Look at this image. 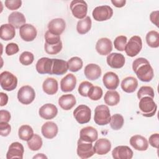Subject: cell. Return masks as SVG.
Instances as JSON below:
<instances>
[{
  "instance_id": "1",
  "label": "cell",
  "mask_w": 159,
  "mask_h": 159,
  "mask_svg": "<svg viewBox=\"0 0 159 159\" xmlns=\"http://www.w3.org/2000/svg\"><path fill=\"white\" fill-rule=\"evenodd\" d=\"M132 70L137 78L143 82H149L153 78V68L146 58L140 57L135 59L132 63Z\"/></svg>"
},
{
  "instance_id": "2",
  "label": "cell",
  "mask_w": 159,
  "mask_h": 159,
  "mask_svg": "<svg viewBox=\"0 0 159 159\" xmlns=\"http://www.w3.org/2000/svg\"><path fill=\"white\" fill-rule=\"evenodd\" d=\"M148 96H145L140 99L139 107L142 115L144 117H150L153 116L157 109V105L155 101Z\"/></svg>"
},
{
  "instance_id": "3",
  "label": "cell",
  "mask_w": 159,
  "mask_h": 159,
  "mask_svg": "<svg viewBox=\"0 0 159 159\" xmlns=\"http://www.w3.org/2000/svg\"><path fill=\"white\" fill-rule=\"evenodd\" d=\"M111 114L109 107L106 105H99L94 109V120L99 125H104L110 122Z\"/></svg>"
},
{
  "instance_id": "4",
  "label": "cell",
  "mask_w": 159,
  "mask_h": 159,
  "mask_svg": "<svg viewBox=\"0 0 159 159\" xmlns=\"http://www.w3.org/2000/svg\"><path fill=\"white\" fill-rule=\"evenodd\" d=\"M0 84L1 88L7 91L15 89L17 85V77L9 71H3L0 75Z\"/></svg>"
},
{
  "instance_id": "5",
  "label": "cell",
  "mask_w": 159,
  "mask_h": 159,
  "mask_svg": "<svg viewBox=\"0 0 159 159\" xmlns=\"http://www.w3.org/2000/svg\"><path fill=\"white\" fill-rule=\"evenodd\" d=\"M142 48V41L140 37L138 35L132 36L125 47V52L126 54L130 57H134L138 55Z\"/></svg>"
},
{
  "instance_id": "6",
  "label": "cell",
  "mask_w": 159,
  "mask_h": 159,
  "mask_svg": "<svg viewBox=\"0 0 159 159\" xmlns=\"http://www.w3.org/2000/svg\"><path fill=\"white\" fill-rule=\"evenodd\" d=\"M35 98L34 89L29 85L22 86L17 92V99L19 101L25 105L30 104Z\"/></svg>"
},
{
  "instance_id": "7",
  "label": "cell",
  "mask_w": 159,
  "mask_h": 159,
  "mask_svg": "<svg viewBox=\"0 0 159 159\" xmlns=\"http://www.w3.org/2000/svg\"><path fill=\"white\" fill-rule=\"evenodd\" d=\"M70 9L75 17L83 19L86 17L88 5L84 1L73 0L70 3Z\"/></svg>"
},
{
  "instance_id": "8",
  "label": "cell",
  "mask_w": 159,
  "mask_h": 159,
  "mask_svg": "<svg viewBox=\"0 0 159 159\" xmlns=\"http://www.w3.org/2000/svg\"><path fill=\"white\" fill-rule=\"evenodd\" d=\"M73 116L79 124H86L91 120V111L88 106L81 104L74 110Z\"/></svg>"
},
{
  "instance_id": "9",
  "label": "cell",
  "mask_w": 159,
  "mask_h": 159,
  "mask_svg": "<svg viewBox=\"0 0 159 159\" xmlns=\"http://www.w3.org/2000/svg\"><path fill=\"white\" fill-rule=\"evenodd\" d=\"M77 155L81 158H88L95 153L92 142H88L79 139L77 143Z\"/></svg>"
},
{
  "instance_id": "10",
  "label": "cell",
  "mask_w": 159,
  "mask_h": 159,
  "mask_svg": "<svg viewBox=\"0 0 159 159\" xmlns=\"http://www.w3.org/2000/svg\"><path fill=\"white\" fill-rule=\"evenodd\" d=\"M92 15L95 20L104 21L111 18L113 15V10L107 5L99 6L94 9Z\"/></svg>"
},
{
  "instance_id": "11",
  "label": "cell",
  "mask_w": 159,
  "mask_h": 159,
  "mask_svg": "<svg viewBox=\"0 0 159 159\" xmlns=\"http://www.w3.org/2000/svg\"><path fill=\"white\" fill-rule=\"evenodd\" d=\"M19 34L22 40L26 42L34 40L37 34L35 27L30 24H25L19 29Z\"/></svg>"
},
{
  "instance_id": "12",
  "label": "cell",
  "mask_w": 159,
  "mask_h": 159,
  "mask_svg": "<svg viewBox=\"0 0 159 159\" xmlns=\"http://www.w3.org/2000/svg\"><path fill=\"white\" fill-rule=\"evenodd\" d=\"M58 113V109L53 104L47 103L43 105L39 110V116L45 119L50 120L53 119Z\"/></svg>"
},
{
  "instance_id": "13",
  "label": "cell",
  "mask_w": 159,
  "mask_h": 159,
  "mask_svg": "<svg viewBox=\"0 0 159 159\" xmlns=\"http://www.w3.org/2000/svg\"><path fill=\"white\" fill-rule=\"evenodd\" d=\"M24 152V148L23 145L18 142H15L12 143L9 147V149L6 154V158L7 159H22Z\"/></svg>"
},
{
  "instance_id": "14",
  "label": "cell",
  "mask_w": 159,
  "mask_h": 159,
  "mask_svg": "<svg viewBox=\"0 0 159 159\" xmlns=\"http://www.w3.org/2000/svg\"><path fill=\"white\" fill-rule=\"evenodd\" d=\"M96 50L101 55H109L112 50V44L111 40L108 38L99 39L96 44Z\"/></svg>"
},
{
  "instance_id": "15",
  "label": "cell",
  "mask_w": 159,
  "mask_h": 159,
  "mask_svg": "<svg viewBox=\"0 0 159 159\" xmlns=\"http://www.w3.org/2000/svg\"><path fill=\"white\" fill-rule=\"evenodd\" d=\"M133 154V151L126 145L117 146L112 152V155L114 159H130Z\"/></svg>"
},
{
  "instance_id": "16",
  "label": "cell",
  "mask_w": 159,
  "mask_h": 159,
  "mask_svg": "<svg viewBox=\"0 0 159 159\" xmlns=\"http://www.w3.org/2000/svg\"><path fill=\"white\" fill-rule=\"evenodd\" d=\"M98 138L97 130L91 126H87L81 129L80 132V139L83 141L93 142Z\"/></svg>"
},
{
  "instance_id": "17",
  "label": "cell",
  "mask_w": 159,
  "mask_h": 159,
  "mask_svg": "<svg viewBox=\"0 0 159 159\" xmlns=\"http://www.w3.org/2000/svg\"><path fill=\"white\" fill-rule=\"evenodd\" d=\"M66 27V22L61 18H56L51 20L48 24V31L51 33L60 35Z\"/></svg>"
},
{
  "instance_id": "18",
  "label": "cell",
  "mask_w": 159,
  "mask_h": 159,
  "mask_svg": "<svg viewBox=\"0 0 159 159\" xmlns=\"http://www.w3.org/2000/svg\"><path fill=\"white\" fill-rule=\"evenodd\" d=\"M106 61L110 67L115 69H119L123 67L124 65L125 57L121 53H112L107 55Z\"/></svg>"
},
{
  "instance_id": "19",
  "label": "cell",
  "mask_w": 159,
  "mask_h": 159,
  "mask_svg": "<svg viewBox=\"0 0 159 159\" xmlns=\"http://www.w3.org/2000/svg\"><path fill=\"white\" fill-rule=\"evenodd\" d=\"M53 63V58L47 57H42L40 58L36 63L37 71L40 74H50L52 75V68Z\"/></svg>"
},
{
  "instance_id": "20",
  "label": "cell",
  "mask_w": 159,
  "mask_h": 159,
  "mask_svg": "<svg viewBox=\"0 0 159 159\" xmlns=\"http://www.w3.org/2000/svg\"><path fill=\"white\" fill-rule=\"evenodd\" d=\"M102 82L105 87L108 89H116L119 84L118 76L114 72L106 73L102 77Z\"/></svg>"
},
{
  "instance_id": "21",
  "label": "cell",
  "mask_w": 159,
  "mask_h": 159,
  "mask_svg": "<svg viewBox=\"0 0 159 159\" xmlns=\"http://www.w3.org/2000/svg\"><path fill=\"white\" fill-rule=\"evenodd\" d=\"M76 84V76L71 74L69 73L63 77L60 81V88L63 92H70L72 91Z\"/></svg>"
},
{
  "instance_id": "22",
  "label": "cell",
  "mask_w": 159,
  "mask_h": 159,
  "mask_svg": "<svg viewBox=\"0 0 159 159\" xmlns=\"http://www.w3.org/2000/svg\"><path fill=\"white\" fill-rule=\"evenodd\" d=\"M130 145L136 150L145 151L148 147L147 139L140 135H135L130 139Z\"/></svg>"
},
{
  "instance_id": "23",
  "label": "cell",
  "mask_w": 159,
  "mask_h": 159,
  "mask_svg": "<svg viewBox=\"0 0 159 159\" xmlns=\"http://www.w3.org/2000/svg\"><path fill=\"white\" fill-rule=\"evenodd\" d=\"M58 129L57 125L52 121H48L43 124L41 132L43 136L47 139H52L54 138L58 133Z\"/></svg>"
},
{
  "instance_id": "24",
  "label": "cell",
  "mask_w": 159,
  "mask_h": 159,
  "mask_svg": "<svg viewBox=\"0 0 159 159\" xmlns=\"http://www.w3.org/2000/svg\"><path fill=\"white\" fill-rule=\"evenodd\" d=\"M111 148V142L107 139H99L96 140L94 146V150L96 153L103 155L107 154Z\"/></svg>"
},
{
  "instance_id": "25",
  "label": "cell",
  "mask_w": 159,
  "mask_h": 159,
  "mask_svg": "<svg viewBox=\"0 0 159 159\" xmlns=\"http://www.w3.org/2000/svg\"><path fill=\"white\" fill-rule=\"evenodd\" d=\"M101 69L100 66L94 63L87 65L84 70L85 76L89 80H96L99 78L101 75Z\"/></svg>"
},
{
  "instance_id": "26",
  "label": "cell",
  "mask_w": 159,
  "mask_h": 159,
  "mask_svg": "<svg viewBox=\"0 0 159 159\" xmlns=\"http://www.w3.org/2000/svg\"><path fill=\"white\" fill-rule=\"evenodd\" d=\"M68 65L67 61L57 58H53L52 75H62L67 72Z\"/></svg>"
},
{
  "instance_id": "27",
  "label": "cell",
  "mask_w": 159,
  "mask_h": 159,
  "mask_svg": "<svg viewBox=\"0 0 159 159\" xmlns=\"http://www.w3.org/2000/svg\"><path fill=\"white\" fill-rule=\"evenodd\" d=\"M76 99L71 94H63L58 99V104L61 109L68 111L72 109L76 104Z\"/></svg>"
},
{
  "instance_id": "28",
  "label": "cell",
  "mask_w": 159,
  "mask_h": 159,
  "mask_svg": "<svg viewBox=\"0 0 159 159\" xmlns=\"http://www.w3.org/2000/svg\"><path fill=\"white\" fill-rule=\"evenodd\" d=\"M138 86L137 80L133 76H128L123 79L121 83L122 89L127 93L134 92Z\"/></svg>"
},
{
  "instance_id": "29",
  "label": "cell",
  "mask_w": 159,
  "mask_h": 159,
  "mask_svg": "<svg viewBox=\"0 0 159 159\" xmlns=\"http://www.w3.org/2000/svg\"><path fill=\"white\" fill-rule=\"evenodd\" d=\"M25 17L24 15L19 12H13L8 17L9 24L13 25L16 29H20L21 26L25 24Z\"/></svg>"
},
{
  "instance_id": "30",
  "label": "cell",
  "mask_w": 159,
  "mask_h": 159,
  "mask_svg": "<svg viewBox=\"0 0 159 159\" xmlns=\"http://www.w3.org/2000/svg\"><path fill=\"white\" fill-rule=\"evenodd\" d=\"M43 91L47 94H55L58 89V82L53 78H47L42 84Z\"/></svg>"
},
{
  "instance_id": "31",
  "label": "cell",
  "mask_w": 159,
  "mask_h": 159,
  "mask_svg": "<svg viewBox=\"0 0 159 159\" xmlns=\"http://www.w3.org/2000/svg\"><path fill=\"white\" fill-rule=\"evenodd\" d=\"M1 39L3 40L8 41L12 40L16 35L15 27L10 24H2L1 26Z\"/></svg>"
},
{
  "instance_id": "32",
  "label": "cell",
  "mask_w": 159,
  "mask_h": 159,
  "mask_svg": "<svg viewBox=\"0 0 159 159\" xmlns=\"http://www.w3.org/2000/svg\"><path fill=\"white\" fill-rule=\"evenodd\" d=\"M104 101L109 106H114L117 105L120 101V95L115 90H109L104 95Z\"/></svg>"
},
{
  "instance_id": "33",
  "label": "cell",
  "mask_w": 159,
  "mask_h": 159,
  "mask_svg": "<svg viewBox=\"0 0 159 159\" xmlns=\"http://www.w3.org/2000/svg\"><path fill=\"white\" fill-rule=\"evenodd\" d=\"M91 20L89 16H86L80 20L76 25V30L80 34H85L88 32L91 27Z\"/></svg>"
},
{
  "instance_id": "34",
  "label": "cell",
  "mask_w": 159,
  "mask_h": 159,
  "mask_svg": "<svg viewBox=\"0 0 159 159\" xmlns=\"http://www.w3.org/2000/svg\"><path fill=\"white\" fill-rule=\"evenodd\" d=\"M34 135L32 128L29 125H22L18 130V135L20 139L24 141H28Z\"/></svg>"
},
{
  "instance_id": "35",
  "label": "cell",
  "mask_w": 159,
  "mask_h": 159,
  "mask_svg": "<svg viewBox=\"0 0 159 159\" xmlns=\"http://www.w3.org/2000/svg\"><path fill=\"white\" fill-rule=\"evenodd\" d=\"M146 42L148 46L152 48L159 47V34L155 30H151L146 35Z\"/></svg>"
},
{
  "instance_id": "36",
  "label": "cell",
  "mask_w": 159,
  "mask_h": 159,
  "mask_svg": "<svg viewBox=\"0 0 159 159\" xmlns=\"http://www.w3.org/2000/svg\"><path fill=\"white\" fill-rule=\"evenodd\" d=\"M43 142L42 138L37 134H34L33 136L27 141L29 148L32 151L39 150L42 146Z\"/></svg>"
},
{
  "instance_id": "37",
  "label": "cell",
  "mask_w": 159,
  "mask_h": 159,
  "mask_svg": "<svg viewBox=\"0 0 159 159\" xmlns=\"http://www.w3.org/2000/svg\"><path fill=\"white\" fill-rule=\"evenodd\" d=\"M124 122V119L123 116L119 114H115L111 117L110 125L113 130H117L122 127Z\"/></svg>"
},
{
  "instance_id": "38",
  "label": "cell",
  "mask_w": 159,
  "mask_h": 159,
  "mask_svg": "<svg viewBox=\"0 0 159 159\" xmlns=\"http://www.w3.org/2000/svg\"><path fill=\"white\" fill-rule=\"evenodd\" d=\"M68 70L72 72H76L83 67V61L78 57H73L67 61Z\"/></svg>"
},
{
  "instance_id": "39",
  "label": "cell",
  "mask_w": 159,
  "mask_h": 159,
  "mask_svg": "<svg viewBox=\"0 0 159 159\" xmlns=\"http://www.w3.org/2000/svg\"><path fill=\"white\" fill-rule=\"evenodd\" d=\"M102 89L98 86H93L89 91L88 97L93 101H98L102 96Z\"/></svg>"
},
{
  "instance_id": "40",
  "label": "cell",
  "mask_w": 159,
  "mask_h": 159,
  "mask_svg": "<svg viewBox=\"0 0 159 159\" xmlns=\"http://www.w3.org/2000/svg\"><path fill=\"white\" fill-rule=\"evenodd\" d=\"M137 98L140 99L141 98L145 97V96H148L152 98H154L155 93L153 89L148 86H142L138 91L137 92Z\"/></svg>"
},
{
  "instance_id": "41",
  "label": "cell",
  "mask_w": 159,
  "mask_h": 159,
  "mask_svg": "<svg viewBox=\"0 0 159 159\" xmlns=\"http://www.w3.org/2000/svg\"><path fill=\"white\" fill-rule=\"evenodd\" d=\"M34 60V56L32 53L30 52H24L19 57V61L23 65L27 66L32 63Z\"/></svg>"
},
{
  "instance_id": "42",
  "label": "cell",
  "mask_w": 159,
  "mask_h": 159,
  "mask_svg": "<svg viewBox=\"0 0 159 159\" xmlns=\"http://www.w3.org/2000/svg\"><path fill=\"white\" fill-rule=\"evenodd\" d=\"M45 44L47 45H55L61 42L60 40V36L58 35L53 34L49 32L48 30L45 32Z\"/></svg>"
},
{
  "instance_id": "43",
  "label": "cell",
  "mask_w": 159,
  "mask_h": 159,
  "mask_svg": "<svg viewBox=\"0 0 159 159\" xmlns=\"http://www.w3.org/2000/svg\"><path fill=\"white\" fill-rule=\"evenodd\" d=\"M127 39L124 35L117 36L114 41V45L115 48L120 52L124 51L125 49V45L127 44Z\"/></svg>"
},
{
  "instance_id": "44",
  "label": "cell",
  "mask_w": 159,
  "mask_h": 159,
  "mask_svg": "<svg viewBox=\"0 0 159 159\" xmlns=\"http://www.w3.org/2000/svg\"><path fill=\"white\" fill-rule=\"evenodd\" d=\"M44 48L46 53L50 55H56L62 49V42H60L55 45H44Z\"/></svg>"
},
{
  "instance_id": "45",
  "label": "cell",
  "mask_w": 159,
  "mask_h": 159,
  "mask_svg": "<svg viewBox=\"0 0 159 159\" xmlns=\"http://www.w3.org/2000/svg\"><path fill=\"white\" fill-rule=\"evenodd\" d=\"M93 86V84L91 83H89V81H84L81 82L79 85L78 89V93L81 96L83 97H87L89 91Z\"/></svg>"
},
{
  "instance_id": "46",
  "label": "cell",
  "mask_w": 159,
  "mask_h": 159,
  "mask_svg": "<svg viewBox=\"0 0 159 159\" xmlns=\"http://www.w3.org/2000/svg\"><path fill=\"white\" fill-rule=\"evenodd\" d=\"M6 7L12 11L19 9L22 5V1L20 0H6L4 2Z\"/></svg>"
},
{
  "instance_id": "47",
  "label": "cell",
  "mask_w": 159,
  "mask_h": 159,
  "mask_svg": "<svg viewBox=\"0 0 159 159\" xmlns=\"http://www.w3.org/2000/svg\"><path fill=\"white\" fill-rule=\"evenodd\" d=\"M19 46L17 45V44H16L15 43H8L6 45V49H5L6 53L9 56L17 53L19 52Z\"/></svg>"
},
{
  "instance_id": "48",
  "label": "cell",
  "mask_w": 159,
  "mask_h": 159,
  "mask_svg": "<svg viewBox=\"0 0 159 159\" xmlns=\"http://www.w3.org/2000/svg\"><path fill=\"white\" fill-rule=\"evenodd\" d=\"M11 131V127L7 122H0V134L2 137L7 136Z\"/></svg>"
},
{
  "instance_id": "49",
  "label": "cell",
  "mask_w": 159,
  "mask_h": 159,
  "mask_svg": "<svg viewBox=\"0 0 159 159\" xmlns=\"http://www.w3.org/2000/svg\"><path fill=\"white\" fill-rule=\"evenodd\" d=\"M148 142L152 147L158 148L159 144V134L158 133L152 134L149 137Z\"/></svg>"
},
{
  "instance_id": "50",
  "label": "cell",
  "mask_w": 159,
  "mask_h": 159,
  "mask_svg": "<svg viewBox=\"0 0 159 159\" xmlns=\"http://www.w3.org/2000/svg\"><path fill=\"white\" fill-rule=\"evenodd\" d=\"M11 119V114L6 110L0 111V122H8Z\"/></svg>"
},
{
  "instance_id": "51",
  "label": "cell",
  "mask_w": 159,
  "mask_h": 159,
  "mask_svg": "<svg viewBox=\"0 0 159 159\" xmlns=\"http://www.w3.org/2000/svg\"><path fill=\"white\" fill-rule=\"evenodd\" d=\"M150 19L151 22L158 27V11H155L152 12L150 15Z\"/></svg>"
},
{
  "instance_id": "52",
  "label": "cell",
  "mask_w": 159,
  "mask_h": 159,
  "mask_svg": "<svg viewBox=\"0 0 159 159\" xmlns=\"http://www.w3.org/2000/svg\"><path fill=\"white\" fill-rule=\"evenodd\" d=\"M0 96H1V106H4L7 104L8 101V96L6 94L1 92L0 93Z\"/></svg>"
},
{
  "instance_id": "53",
  "label": "cell",
  "mask_w": 159,
  "mask_h": 159,
  "mask_svg": "<svg viewBox=\"0 0 159 159\" xmlns=\"http://www.w3.org/2000/svg\"><path fill=\"white\" fill-rule=\"evenodd\" d=\"M111 2L113 4L114 6L116 7H122L125 6L126 3L125 0H112Z\"/></svg>"
},
{
  "instance_id": "54",
  "label": "cell",
  "mask_w": 159,
  "mask_h": 159,
  "mask_svg": "<svg viewBox=\"0 0 159 159\" xmlns=\"http://www.w3.org/2000/svg\"><path fill=\"white\" fill-rule=\"evenodd\" d=\"M47 158V157L43 155V153H38L37 155L34 157V158Z\"/></svg>"
}]
</instances>
